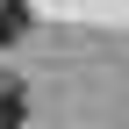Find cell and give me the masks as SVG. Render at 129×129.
Segmentation results:
<instances>
[{
    "label": "cell",
    "instance_id": "cell-1",
    "mask_svg": "<svg viewBox=\"0 0 129 129\" xmlns=\"http://www.w3.org/2000/svg\"><path fill=\"white\" fill-rule=\"evenodd\" d=\"M22 115H29L22 86H14V79H0V129H22Z\"/></svg>",
    "mask_w": 129,
    "mask_h": 129
},
{
    "label": "cell",
    "instance_id": "cell-2",
    "mask_svg": "<svg viewBox=\"0 0 129 129\" xmlns=\"http://www.w3.org/2000/svg\"><path fill=\"white\" fill-rule=\"evenodd\" d=\"M14 36H29V7L22 0H0V43H14Z\"/></svg>",
    "mask_w": 129,
    "mask_h": 129
}]
</instances>
